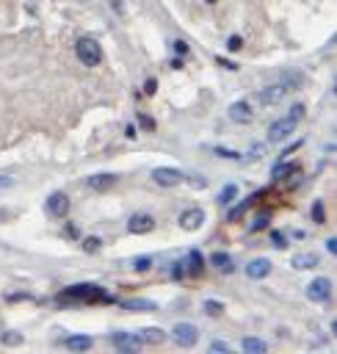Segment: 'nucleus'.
Masks as SVG:
<instances>
[{
  "mask_svg": "<svg viewBox=\"0 0 337 354\" xmlns=\"http://www.w3.org/2000/svg\"><path fill=\"white\" fill-rule=\"evenodd\" d=\"M312 219H315L318 224H323V205H321V202H315V205H312Z\"/></svg>",
  "mask_w": 337,
  "mask_h": 354,
  "instance_id": "33",
  "label": "nucleus"
},
{
  "mask_svg": "<svg viewBox=\"0 0 337 354\" xmlns=\"http://www.w3.org/2000/svg\"><path fill=\"white\" fill-rule=\"evenodd\" d=\"M75 53L86 67H97V64L102 61V50H100V44L94 42V39H80V42L75 44Z\"/></svg>",
  "mask_w": 337,
  "mask_h": 354,
  "instance_id": "2",
  "label": "nucleus"
},
{
  "mask_svg": "<svg viewBox=\"0 0 337 354\" xmlns=\"http://www.w3.org/2000/svg\"><path fill=\"white\" fill-rule=\"evenodd\" d=\"M210 263L216 266L218 271H224V274H232V271H235V263H232V257L227 255V252H213Z\"/></svg>",
  "mask_w": 337,
  "mask_h": 354,
  "instance_id": "19",
  "label": "nucleus"
},
{
  "mask_svg": "<svg viewBox=\"0 0 337 354\" xmlns=\"http://www.w3.org/2000/svg\"><path fill=\"white\" fill-rule=\"evenodd\" d=\"M240 349L243 352H249V354H266V340H260V338H243V343H240Z\"/></svg>",
  "mask_w": 337,
  "mask_h": 354,
  "instance_id": "21",
  "label": "nucleus"
},
{
  "mask_svg": "<svg viewBox=\"0 0 337 354\" xmlns=\"http://www.w3.org/2000/svg\"><path fill=\"white\" fill-rule=\"evenodd\" d=\"M174 50L180 53V56H185V53H188V42H183V39H177V42H174Z\"/></svg>",
  "mask_w": 337,
  "mask_h": 354,
  "instance_id": "37",
  "label": "nucleus"
},
{
  "mask_svg": "<svg viewBox=\"0 0 337 354\" xmlns=\"http://www.w3.org/2000/svg\"><path fill=\"white\" fill-rule=\"evenodd\" d=\"M271 241H274V246H276V249H282V246H288V243H285V236H282L279 230H274V233H271Z\"/></svg>",
  "mask_w": 337,
  "mask_h": 354,
  "instance_id": "32",
  "label": "nucleus"
},
{
  "mask_svg": "<svg viewBox=\"0 0 337 354\" xmlns=\"http://www.w3.org/2000/svg\"><path fill=\"white\" fill-rule=\"evenodd\" d=\"M149 266H152V257H135V260H133V269L135 271H147Z\"/></svg>",
  "mask_w": 337,
  "mask_h": 354,
  "instance_id": "26",
  "label": "nucleus"
},
{
  "mask_svg": "<svg viewBox=\"0 0 337 354\" xmlns=\"http://www.w3.org/2000/svg\"><path fill=\"white\" fill-rule=\"evenodd\" d=\"M299 147H302V141H296V144H293V147H288V150H285V153H282V160L288 158V155H290V153H293V150H299Z\"/></svg>",
  "mask_w": 337,
  "mask_h": 354,
  "instance_id": "43",
  "label": "nucleus"
},
{
  "mask_svg": "<svg viewBox=\"0 0 337 354\" xmlns=\"http://www.w3.org/2000/svg\"><path fill=\"white\" fill-rule=\"evenodd\" d=\"M152 177H155V183H158V186H163V188L180 186V183L185 180L183 172H180V169H171V166H155V169H152Z\"/></svg>",
  "mask_w": 337,
  "mask_h": 354,
  "instance_id": "6",
  "label": "nucleus"
},
{
  "mask_svg": "<svg viewBox=\"0 0 337 354\" xmlns=\"http://www.w3.org/2000/svg\"><path fill=\"white\" fill-rule=\"evenodd\" d=\"M210 352H213V354H218V352L227 354V352H230V346H227L224 340H213V343H210Z\"/></svg>",
  "mask_w": 337,
  "mask_h": 354,
  "instance_id": "31",
  "label": "nucleus"
},
{
  "mask_svg": "<svg viewBox=\"0 0 337 354\" xmlns=\"http://www.w3.org/2000/svg\"><path fill=\"white\" fill-rule=\"evenodd\" d=\"M216 61H218V67H224V70H238V64H232V61H227V58H221V56H218V58H216Z\"/></svg>",
  "mask_w": 337,
  "mask_h": 354,
  "instance_id": "38",
  "label": "nucleus"
},
{
  "mask_svg": "<svg viewBox=\"0 0 337 354\" xmlns=\"http://www.w3.org/2000/svg\"><path fill=\"white\" fill-rule=\"evenodd\" d=\"M171 335H174V340H177V346H183V349H191L194 343H197V338H199V329L194 324H188V321H180V324L171 329Z\"/></svg>",
  "mask_w": 337,
  "mask_h": 354,
  "instance_id": "5",
  "label": "nucleus"
},
{
  "mask_svg": "<svg viewBox=\"0 0 337 354\" xmlns=\"http://www.w3.org/2000/svg\"><path fill=\"white\" fill-rule=\"evenodd\" d=\"M155 91H158V83H155V80H152V78H149V80H147V83H144V94H149V97H152V94H155Z\"/></svg>",
  "mask_w": 337,
  "mask_h": 354,
  "instance_id": "36",
  "label": "nucleus"
},
{
  "mask_svg": "<svg viewBox=\"0 0 337 354\" xmlns=\"http://www.w3.org/2000/svg\"><path fill=\"white\" fill-rule=\"evenodd\" d=\"M252 117H254V111H252V105L246 103V100H238V103L230 105V119L232 122L246 125V122H252Z\"/></svg>",
  "mask_w": 337,
  "mask_h": 354,
  "instance_id": "10",
  "label": "nucleus"
},
{
  "mask_svg": "<svg viewBox=\"0 0 337 354\" xmlns=\"http://www.w3.org/2000/svg\"><path fill=\"white\" fill-rule=\"evenodd\" d=\"M191 186H194V188H204V186H207V180H204V177H194Z\"/></svg>",
  "mask_w": 337,
  "mask_h": 354,
  "instance_id": "41",
  "label": "nucleus"
},
{
  "mask_svg": "<svg viewBox=\"0 0 337 354\" xmlns=\"http://www.w3.org/2000/svg\"><path fill=\"white\" fill-rule=\"evenodd\" d=\"M246 274H249L252 279H266L268 274H271V260H266V257L252 260V263L246 266Z\"/></svg>",
  "mask_w": 337,
  "mask_h": 354,
  "instance_id": "13",
  "label": "nucleus"
},
{
  "mask_svg": "<svg viewBox=\"0 0 337 354\" xmlns=\"http://www.w3.org/2000/svg\"><path fill=\"white\" fill-rule=\"evenodd\" d=\"M3 343H6V346H20V343H22V335L6 332V335H3Z\"/></svg>",
  "mask_w": 337,
  "mask_h": 354,
  "instance_id": "27",
  "label": "nucleus"
},
{
  "mask_svg": "<svg viewBox=\"0 0 337 354\" xmlns=\"http://www.w3.org/2000/svg\"><path fill=\"white\" fill-rule=\"evenodd\" d=\"M240 47H243V39H240V36H230V42H227V50H232V53H238Z\"/></svg>",
  "mask_w": 337,
  "mask_h": 354,
  "instance_id": "30",
  "label": "nucleus"
},
{
  "mask_svg": "<svg viewBox=\"0 0 337 354\" xmlns=\"http://www.w3.org/2000/svg\"><path fill=\"white\" fill-rule=\"evenodd\" d=\"M266 224H268V216H257V219H254V224H252V233H260Z\"/></svg>",
  "mask_w": 337,
  "mask_h": 354,
  "instance_id": "34",
  "label": "nucleus"
},
{
  "mask_svg": "<svg viewBox=\"0 0 337 354\" xmlns=\"http://www.w3.org/2000/svg\"><path fill=\"white\" fill-rule=\"evenodd\" d=\"M326 249H329V255H337V238H335V236L326 241Z\"/></svg>",
  "mask_w": 337,
  "mask_h": 354,
  "instance_id": "39",
  "label": "nucleus"
},
{
  "mask_svg": "<svg viewBox=\"0 0 337 354\" xmlns=\"http://www.w3.org/2000/svg\"><path fill=\"white\" fill-rule=\"evenodd\" d=\"M213 153H216L218 158H227V160H240V153H235V150H227V147H216Z\"/></svg>",
  "mask_w": 337,
  "mask_h": 354,
  "instance_id": "24",
  "label": "nucleus"
},
{
  "mask_svg": "<svg viewBox=\"0 0 337 354\" xmlns=\"http://www.w3.org/2000/svg\"><path fill=\"white\" fill-rule=\"evenodd\" d=\"M290 266H293V269H299V271L315 269V266H318V255H315V252H299V255H293Z\"/></svg>",
  "mask_w": 337,
  "mask_h": 354,
  "instance_id": "16",
  "label": "nucleus"
},
{
  "mask_svg": "<svg viewBox=\"0 0 337 354\" xmlns=\"http://www.w3.org/2000/svg\"><path fill=\"white\" fill-rule=\"evenodd\" d=\"M288 117H293L296 122H299V119L304 117V105H293V108H290V114H288Z\"/></svg>",
  "mask_w": 337,
  "mask_h": 354,
  "instance_id": "35",
  "label": "nucleus"
},
{
  "mask_svg": "<svg viewBox=\"0 0 337 354\" xmlns=\"http://www.w3.org/2000/svg\"><path fill=\"white\" fill-rule=\"evenodd\" d=\"M111 346L122 354H135L141 346H144V340L133 332H113L111 335Z\"/></svg>",
  "mask_w": 337,
  "mask_h": 354,
  "instance_id": "3",
  "label": "nucleus"
},
{
  "mask_svg": "<svg viewBox=\"0 0 337 354\" xmlns=\"http://www.w3.org/2000/svg\"><path fill=\"white\" fill-rule=\"evenodd\" d=\"M204 310H207V315H213V318H216V315H221L224 305H221V302H216V299H207V302H204Z\"/></svg>",
  "mask_w": 337,
  "mask_h": 354,
  "instance_id": "23",
  "label": "nucleus"
},
{
  "mask_svg": "<svg viewBox=\"0 0 337 354\" xmlns=\"http://www.w3.org/2000/svg\"><path fill=\"white\" fill-rule=\"evenodd\" d=\"M202 222H204V213L199 208H188V210H183V216H180V227L188 230V233L199 230L202 227Z\"/></svg>",
  "mask_w": 337,
  "mask_h": 354,
  "instance_id": "11",
  "label": "nucleus"
},
{
  "mask_svg": "<svg viewBox=\"0 0 337 354\" xmlns=\"http://www.w3.org/2000/svg\"><path fill=\"white\" fill-rule=\"evenodd\" d=\"M116 183V174H92V177H86V186L92 188V191H108V188Z\"/></svg>",
  "mask_w": 337,
  "mask_h": 354,
  "instance_id": "14",
  "label": "nucleus"
},
{
  "mask_svg": "<svg viewBox=\"0 0 337 354\" xmlns=\"http://www.w3.org/2000/svg\"><path fill=\"white\" fill-rule=\"evenodd\" d=\"M204 3H216V0H204Z\"/></svg>",
  "mask_w": 337,
  "mask_h": 354,
  "instance_id": "44",
  "label": "nucleus"
},
{
  "mask_svg": "<svg viewBox=\"0 0 337 354\" xmlns=\"http://www.w3.org/2000/svg\"><path fill=\"white\" fill-rule=\"evenodd\" d=\"M141 340L149 343V346H161L163 340H166V332H163L161 326H147V329L141 332Z\"/></svg>",
  "mask_w": 337,
  "mask_h": 354,
  "instance_id": "20",
  "label": "nucleus"
},
{
  "mask_svg": "<svg viewBox=\"0 0 337 354\" xmlns=\"http://www.w3.org/2000/svg\"><path fill=\"white\" fill-rule=\"evenodd\" d=\"M100 246H102V241H100L97 236H92V238H86V241H83V249L86 252H97Z\"/></svg>",
  "mask_w": 337,
  "mask_h": 354,
  "instance_id": "25",
  "label": "nucleus"
},
{
  "mask_svg": "<svg viewBox=\"0 0 337 354\" xmlns=\"http://www.w3.org/2000/svg\"><path fill=\"white\" fill-rule=\"evenodd\" d=\"M122 307H125V310H130V313H152V310H158V305H155V302H149V299H125V302H122Z\"/></svg>",
  "mask_w": 337,
  "mask_h": 354,
  "instance_id": "17",
  "label": "nucleus"
},
{
  "mask_svg": "<svg viewBox=\"0 0 337 354\" xmlns=\"http://www.w3.org/2000/svg\"><path fill=\"white\" fill-rule=\"evenodd\" d=\"M44 205H47V213L56 216V219H64V216L69 213V197L64 194V191H53Z\"/></svg>",
  "mask_w": 337,
  "mask_h": 354,
  "instance_id": "7",
  "label": "nucleus"
},
{
  "mask_svg": "<svg viewBox=\"0 0 337 354\" xmlns=\"http://www.w3.org/2000/svg\"><path fill=\"white\" fill-rule=\"evenodd\" d=\"M127 230L133 233V236H147L155 230V219L149 213H135L130 222H127Z\"/></svg>",
  "mask_w": 337,
  "mask_h": 354,
  "instance_id": "9",
  "label": "nucleus"
},
{
  "mask_svg": "<svg viewBox=\"0 0 337 354\" xmlns=\"http://www.w3.org/2000/svg\"><path fill=\"white\" fill-rule=\"evenodd\" d=\"M296 125H299V122H296L293 117H282V119H276L274 125L268 127V141H271V144H282V141H285L290 133L296 130Z\"/></svg>",
  "mask_w": 337,
  "mask_h": 354,
  "instance_id": "4",
  "label": "nucleus"
},
{
  "mask_svg": "<svg viewBox=\"0 0 337 354\" xmlns=\"http://www.w3.org/2000/svg\"><path fill=\"white\" fill-rule=\"evenodd\" d=\"M329 293H332V282L326 277H318V279H312V282L307 285V299L309 302H326Z\"/></svg>",
  "mask_w": 337,
  "mask_h": 354,
  "instance_id": "8",
  "label": "nucleus"
},
{
  "mask_svg": "<svg viewBox=\"0 0 337 354\" xmlns=\"http://www.w3.org/2000/svg\"><path fill=\"white\" fill-rule=\"evenodd\" d=\"M183 266H188V274H191V277H199V274H202V269H204V257H202V252H199V249H191Z\"/></svg>",
  "mask_w": 337,
  "mask_h": 354,
  "instance_id": "18",
  "label": "nucleus"
},
{
  "mask_svg": "<svg viewBox=\"0 0 337 354\" xmlns=\"http://www.w3.org/2000/svg\"><path fill=\"white\" fill-rule=\"evenodd\" d=\"M246 208H249V202H240L238 208H232V210H230V222H238L240 216H243V210H246Z\"/></svg>",
  "mask_w": 337,
  "mask_h": 354,
  "instance_id": "28",
  "label": "nucleus"
},
{
  "mask_svg": "<svg viewBox=\"0 0 337 354\" xmlns=\"http://www.w3.org/2000/svg\"><path fill=\"white\" fill-rule=\"evenodd\" d=\"M58 302H116L113 296H108L100 285H72L64 293H58Z\"/></svg>",
  "mask_w": 337,
  "mask_h": 354,
  "instance_id": "1",
  "label": "nucleus"
},
{
  "mask_svg": "<svg viewBox=\"0 0 337 354\" xmlns=\"http://www.w3.org/2000/svg\"><path fill=\"white\" fill-rule=\"evenodd\" d=\"M64 346L69 349V352H89L94 346V340L89 335H69V338L64 340Z\"/></svg>",
  "mask_w": 337,
  "mask_h": 354,
  "instance_id": "15",
  "label": "nucleus"
},
{
  "mask_svg": "<svg viewBox=\"0 0 337 354\" xmlns=\"http://www.w3.org/2000/svg\"><path fill=\"white\" fill-rule=\"evenodd\" d=\"M183 274H185L183 263H174V269H171V277H177V279H180V277H183Z\"/></svg>",
  "mask_w": 337,
  "mask_h": 354,
  "instance_id": "40",
  "label": "nucleus"
},
{
  "mask_svg": "<svg viewBox=\"0 0 337 354\" xmlns=\"http://www.w3.org/2000/svg\"><path fill=\"white\" fill-rule=\"evenodd\" d=\"M138 125L144 127V130H155V119L147 117V114H138Z\"/></svg>",
  "mask_w": 337,
  "mask_h": 354,
  "instance_id": "29",
  "label": "nucleus"
},
{
  "mask_svg": "<svg viewBox=\"0 0 337 354\" xmlns=\"http://www.w3.org/2000/svg\"><path fill=\"white\" fill-rule=\"evenodd\" d=\"M235 197H238V186H232V183H230V186H224V191L218 194V202H221V205H230Z\"/></svg>",
  "mask_w": 337,
  "mask_h": 354,
  "instance_id": "22",
  "label": "nucleus"
},
{
  "mask_svg": "<svg viewBox=\"0 0 337 354\" xmlns=\"http://www.w3.org/2000/svg\"><path fill=\"white\" fill-rule=\"evenodd\" d=\"M125 136H127V139H135V136H138V130H135L133 125H127V127H125Z\"/></svg>",
  "mask_w": 337,
  "mask_h": 354,
  "instance_id": "42",
  "label": "nucleus"
},
{
  "mask_svg": "<svg viewBox=\"0 0 337 354\" xmlns=\"http://www.w3.org/2000/svg\"><path fill=\"white\" fill-rule=\"evenodd\" d=\"M285 86L282 83H274V86H266V89H260L257 91V100H260L263 105H274V103H279L282 97H285Z\"/></svg>",
  "mask_w": 337,
  "mask_h": 354,
  "instance_id": "12",
  "label": "nucleus"
}]
</instances>
